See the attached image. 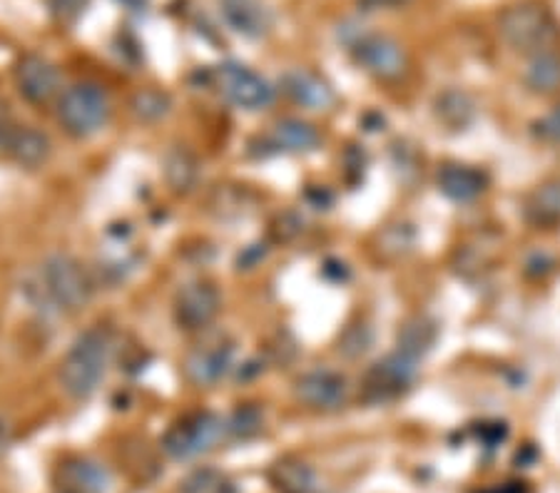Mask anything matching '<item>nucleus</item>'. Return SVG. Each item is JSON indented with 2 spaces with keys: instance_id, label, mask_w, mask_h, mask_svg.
<instances>
[{
  "instance_id": "obj_1",
  "label": "nucleus",
  "mask_w": 560,
  "mask_h": 493,
  "mask_svg": "<svg viewBox=\"0 0 560 493\" xmlns=\"http://www.w3.org/2000/svg\"><path fill=\"white\" fill-rule=\"evenodd\" d=\"M113 354V334L107 327H93L75 339L60 362V387L72 399L93 397L101 387Z\"/></svg>"
},
{
  "instance_id": "obj_2",
  "label": "nucleus",
  "mask_w": 560,
  "mask_h": 493,
  "mask_svg": "<svg viewBox=\"0 0 560 493\" xmlns=\"http://www.w3.org/2000/svg\"><path fill=\"white\" fill-rule=\"evenodd\" d=\"M499 35L503 43L523 56H538V52L558 50L560 25L538 0H521L503 8L499 15Z\"/></svg>"
},
{
  "instance_id": "obj_3",
  "label": "nucleus",
  "mask_w": 560,
  "mask_h": 493,
  "mask_svg": "<svg viewBox=\"0 0 560 493\" xmlns=\"http://www.w3.org/2000/svg\"><path fill=\"white\" fill-rule=\"evenodd\" d=\"M40 282L52 307L66 314L85 309L90 297H93V280H90L85 267L70 255H50L45 259Z\"/></svg>"
},
{
  "instance_id": "obj_4",
  "label": "nucleus",
  "mask_w": 560,
  "mask_h": 493,
  "mask_svg": "<svg viewBox=\"0 0 560 493\" xmlns=\"http://www.w3.org/2000/svg\"><path fill=\"white\" fill-rule=\"evenodd\" d=\"M205 80L224 101L234 107H242V110H267L275 103V87L269 85V80L255 73L252 68L242 66V62H220V66L207 70Z\"/></svg>"
},
{
  "instance_id": "obj_5",
  "label": "nucleus",
  "mask_w": 560,
  "mask_h": 493,
  "mask_svg": "<svg viewBox=\"0 0 560 493\" xmlns=\"http://www.w3.org/2000/svg\"><path fill=\"white\" fill-rule=\"evenodd\" d=\"M224 436H228V421L212 414V411H195V414L175 421L160 444L170 459L189 461L212 451Z\"/></svg>"
},
{
  "instance_id": "obj_6",
  "label": "nucleus",
  "mask_w": 560,
  "mask_h": 493,
  "mask_svg": "<svg viewBox=\"0 0 560 493\" xmlns=\"http://www.w3.org/2000/svg\"><path fill=\"white\" fill-rule=\"evenodd\" d=\"M110 118L107 93L95 83H78L68 87L58 101V120L72 138H90Z\"/></svg>"
},
{
  "instance_id": "obj_7",
  "label": "nucleus",
  "mask_w": 560,
  "mask_h": 493,
  "mask_svg": "<svg viewBox=\"0 0 560 493\" xmlns=\"http://www.w3.org/2000/svg\"><path fill=\"white\" fill-rule=\"evenodd\" d=\"M417 359L406 356L399 349H394L392 354L378 359V362L369 366L366 374L361 376V401L369 403V407H378V403L399 399L411 389V384L417 382Z\"/></svg>"
},
{
  "instance_id": "obj_8",
  "label": "nucleus",
  "mask_w": 560,
  "mask_h": 493,
  "mask_svg": "<svg viewBox=\"0 0 560 493\" xmlns=\"http://www.w3.org/2000/svg\"><path fill=\"white\" fill-rule=\"evenodd\" d=\"M351 58L357 66L376 78L378 83H396L406 73H409V58L399 43L382 33H366L359 35L357 40L349 45Z\"/></svg>"
},
{
  "instance_id": "obj_9",
  "label": "nucleus",
  "mask_w": 560,
  "mask_h": 493,
  "mask_svg": "<svg viewBox=\"0 0 560 493\" xmlns=\"http://www.w3.org/2000/svg\"><path fill=\"white\" fill-rule=\"evenodd\" d=\"M234 342L228 334H212L192 347L185 359V376L195 387H212L230 372Z\"/></svg>"
},
{
  "instance_id": "obj_10",
  "label": "nucleus",
  "mask_w": 560,
  "mask_h": 493,
  "mask_svg": "<svg viewBox=\"0 0 560 493\" xmlns=\"http://www.w3.org/2000/svg\"><path fill=\"white\" fill-rule=\"evenodd\" d=\"M222 297L212 282H189L175 297V321L187 331L210 327L220 314Z\"/></svg>"
},
{
  "instance_id": "obj_11",
  "label": "nucleus",
  "mask_w": 560,
  "mask_h": 493,
  "mask_svg": "<svg viewBox=\"0 0 560 493\" xmlns=\"http://www.w3.org/2000/svg\"><path fill=\"white\" fill-rule=\"evenodd\" d=\"M347 379L337 372L314 369L294 382V399L314 411H337L347 403Z\"/></svg>"
},
{
  "instance_id": "obj_12",
  "label": "nucleus",
  "mask_w": 560,
  "mask_h": 493,
  "mask_svg": "<svg viewBox=\"0 0 560 493\" xmlns=\"http://www.w3.org/2000/svg\"><path fill=\"white\" fill-rule=\"evenodd\" d=\"M15 85L25 101L33 105H45L60 93V73L48 58L28 52L15 62Z\"/></svg>"
},
{
  "instance_id": "obj_13",
  "label": "nucleus",
  "mask_w": 560,
  "mask_h": 493,
  "mask_svg": "<svg viewBox=\"0 0 560 493\" xmlns=\"http://www.w3.org/2000/svg\"><path fill=\"white\" fill-rule=\"evenodd\" d=\"M259 142L261 148L252 152V155L257 157L279 155V152H284V155H304V152L319 148L322 134L310 122L287 118L279 120L267 134H261Z\"/></svg>"
},
{
  "instance_id": "obj_14",
  "label": "nucleus",
  "mask_w": 560,
  "mask_h": 493,
  "mask_svg": "<svg viewBox=\"0 0 560 493\" xmlns=\"http://www.w3.org/2000/svg\"><path fill=\"white\" fill-rule=\"evenodd\" d=\"M58 493H105L110 489V471L88 456H68L52 471Z\"/></svg>"
},
{
  "instance_id": "obj_15",
  "label": "nucleus",
  "mask_w": 560,
  "mask_h": 493,
  "mask_svg": "<svg viewBox=\"0 0 560 493\" xmlns=\"http://www.w3.org/2000/svg\"><path fill=\"white\" fill-rule=\"evenodd\" d=\"M279 83H282V93L289 101L306 107V110H327L337 101L327 80L306 68L287 70Z\"/></svg>"
},
{
  "instance_id": "obj_16",
  "label": "nucleus",
  "mask_w": 560,
  "mask_h": 493,
  "mask_svg": "<svg viewBox=\"0 0 560 493\" xmlns=\"http://www.w3.org/2000/svg\"><path fill=\"white\" fill-rule=\"evenodd\" d=\"M495 255H499V237L491 235V232H476L456 247L454 267L460 277L474 280V277L489 272L495 262Z\"/></svg>"
},
{
  "instance_id": "obj_17",
  "label": "nucleus",
  "mask_w": 560,
  "mask_h": 493,
  "mask_svg": "<svg viewBox=\"0 0 560 493\" xmlns=\"http://www.w3.org/2000/svg\"><path fill=\"white\" fill-rule=\"evenodd\" d=\"M436 183H439V190L444 192L448 200L471 202L486 190L489 177H486L483 169H478V167L460 165V163H446V165H441Z\"/></svg>"
},
{
  "instance_id": "obj_18",
  "label": "nucleus",
  "mask_w": 560,
  "mask_h": 493,
  "mask_svg": "<svg viewBox=\"0 0 560 493\" xmlns=\"http://www.w3.org/2000/svg\"><path fill=\"white\" fill-rule=\"evenodd\" d=\"M3 148L8 150V155H11L18 165L28 167V169H35V167L48 163V157L52 152L48 134L31 128V125L5 130Z\"/></svg>"
},
{
  "instance_id": "obj_19",
  "label": "nucleus",
  "mask_w": 560,
  "mask_h": 493,
  "mask_svg": "<svg viewBox=\"0 0 560 493\" xmlns=\"http://www.w3.org/2000/svg\"><path fill=\"white\" fill-rule=\"evenodd\" d=\"M267 479L277 493H319V479L300 456H282L269 466Z\"/></svg>"
},
{
  "instance_id": "obj_20",
  "label": "nucleus",
  "mask_w": 560,
  "mask_h": 493,
  "mask_svg": "<svg viewBox=\"0 0 560 493\" xmlns=\"http://www.w3.org/2000/svg\"><path fill=\"white\" fill-rule=\"evenodd\" d=\"M224 21L247 38H265L272 31V13L259 0H220Z\"/></svg>"
},
{
  "instance_id": "obj_21",
  "label": "nucleus",
  "mask_w": 560,
  "mask_h": 493,
  "mask_svg": "<svg viewBox=\"0 0 560 493\" xmlns=\"http://www.w3.org/2000/svg\"><path fill=\"white\" fill-rule=\"evenodd\" d=\"M162 173L165 183L175 195H189L200 183V163L187 148H170L165 160H162Z\"/></svg>"
},
{
  "instance_id": "obj_22",
  "label": "nucleus",
  "mask_w": 560,
  "mask_h": 493,
  "mask_svg": "<svg viewBox=\"0 0 560 493\" xmlns=\"http://www.w3.org/2000/svg\"><path fill=\"white\" fill-rule=\"evenodd\" d=\"M436 337L439 329L429 317H411L409 321H404L399 334H396V349L421 362L436 344Z\"/></svg>"
},
{
  "instance_id": "obj_23",
  "label": "nucleus",
  "mask_w": 560,
  "mask_h": 493,
  "mask_svg": "<svg viewBox=\"0 0 560 493\" xmlns=\"http://www.w3.org/2000/svg\"><path fill=\"white\" fill-rule=\"evenodd\" d=\"M526 220L533 227H556L560 224V179L540 185L526 202Z\"/></svg>"
},
{
  "instance_id": "obj_24",
  "label": "nucleus",
  "mask_w": 560,
  "mask_h": 493,
  "mask_svg": "<svg viewBox=\"0 0 560 493\" xmlns=\"http://www.w3.org/2000/svg\"><path fill=\"white\" fill-rule=\"evenodd\" d=\"M526 85L533 93L553 95L560 90V52L548 50L533 56L526 68Z\"/></svg>"
},
{
  "instance_id": "obj_25",
  "label": "nucleus",
  "mask_w": 560,
  "mask_h": 493,
  "mask_svg": "<svg viewBox=\"0 0 560 493\" xmlns=\"http://www.w3.org/2000/svg\"><path fill=\"white\" fill-rule=\"evenodd\" d=\"M265 432V411L257 403H242L228 419V436L234 442H252Z\"/></svg>"
},
{
  "instance_id": "obj_26",
  "label": "nucleus",
  "mask_w": 560,
  "mask_h": 493,
  "mask_svg": "<svg viewBox=\"0 0 560 493\" xmlns=\"http://www.w3.org/2000/svg\"><path fill=\"white\" fill-rule=\"evenodd\" d=\"M179 493H237L234 481L220 469H195L179 483Z\"/></svg>"
},
{
  "instance_id": "obj_27",
  "label": "nucleus",
  "mask_w": 560,
  "mask_h": 493,
  "mask_svg": "<svg viewBox=\"0 0 560 493\" xmlns=\"http://www.w3.org/2000/svg\"><path fill=\"white\" fill-rule=\"evenodd\" d=\"M436 115L448 128H464L474 118L471 97L466 93H458V90H448V93H444L436 101Z\"/></svg>"
},
{
  "instance_id": "obj_28",
  "label": "nucleus",
  "mask_w": 560,
  "mask_h": 493,
  "mask_svg": "<svg viewBox=\"0 0 560 493\" xmlns=\"http://www.w3.org/2000/svg\"><path fill=\"white\" fill-rule=\"evenodd\" d=\"M130 107L132 113L138 115V120L155 122L165 118L170 107H173V101H170V95L162 93V90H140V93L132 97Z\"/></svg>"
},
{
  "instance_id": "obj_29",
  "label": "nucleus",
  "mask_w": 560,
  "mask_h": 493,
  "mask_svg": "<svg viewBox=\"0 0 560 493\" xmlns=\"http://www.w3.org/2000/svg\"><path fill=\"white\" fill-rule=\"evenodd\" d=\"M372 342H374L372 329H369L366 325H351L339 339V354L357 359V356L369 352Z\"/></svg>"
},
{
  "instance_id": "obj_30",
  "label": "nucleus",
  "mask_w": 560,
  "mask_h": 493,
  "mask_svg": "<svg viewBox=\"0 0 560 493\" xmlns=\"http://www.w3.org/2000/svg\"><path fill=\"white\" fill-rule=\"evenodd\" d=\"M382 253L386 255V257H392V259H396V257H404L406 253H409L411 249V245H413V232L406 227V224H396V227H392V230H386L382 237Z\"/></svg>"
},
{
  "instance_id": "obj_31",
  "label": "nucleus",
  "mask_w": 560,
  "mask_h": 493,
  "mask_svg": "<svg viewBox=\"0 0 560 493\" xmlns=\"http://www.w3.org/2000/svg\"><path fill=\"white\" fill-rule=\"evenodd\" d=\"M302 230H304V220L296 218L294 212H284L272 222V230H269V235H272L275 242H292Z\"/></svg>"
},
{
  "instance_id": "obj_32",
  "label": "nucleus",
  "mask_w": 560,
  "mask_h": 493,
  "mask_svg": "<svg viewBox=\"0 0 560 493\" xmlns=\"http://www.w3.org/2000/svg\"><path fill=\"white\" fill-rule=\"evenodd\" d=\"M88 3L90 0H48V8L58 23L70 25V23H75L80 15H83Z\"/></svg>"
},
{
  "instance_id": "obj_33",
  "label": "nucleus",
  "mask_w": 560,
  "mask_h": 493,
  "mask_svg": "<svg viewBox=\"0 0 560 493\" xmlns=\"http://www.w3.org/2000/svg\"><path fill=\"white\" fill-rule=\"evenodd\" d=\"M536 132L544 140L560 142V105L553 107V110H550L544 120L536 122Z\"/></svg>"
},
{
  "instance_id": "obj_34",
  "label": "nucleus",
  "mask_w": 560,
  "mask_h": 493,
  "mask_svg": "<svg viewBox=\"0 0 560 493\" xmlns=\"http://www.w3.org/2000/svg\"><path fill=\"white\" fill-rule=\"evenodd\" d=\"M267 245H249L245 253L240 255V259H237V267L240 269H252V267H257L261 259H265V255H267V249H265Z\"/></svg>"
},
{
  "instance_id": "obj_35",
  "label": "nucleus",
  "mask_w": 560,
  "mask_h": 493,
  "mask_svg": "<svg viewBox=\"0 0 560 493\" xmlns=\"http://www.w3.org/2000/svg\"><path fill=\"white\" fill-rule=\"evenodd\" d=\"M476 493H530V489H528V483H523V481H505V483H495V486L481 489Z\"/></svg>"
},
{
  "instance_id": "obj_36",
  "label": "nucleus",
  "mask_w": 560,
  "mask_h": 493,
  "mask_svg": "<svg viewBox=\"0 0 560 493\" xmlns=\"http://www.w3.org/2000/svg\"><path fill=\"white\" fill-rule=\"evenodd\" d=\"M8 446H11V429H8L3 421H0V459H3Z\"/></svg>"
},
{
  "instance_id": "obj_37",
  "label": "nucleus",
  "mask_w": 560,
  "mask_h": 493,
  "mask_svg": "<svg viewBox=\"0 0 560 493\" xmlns=\"http://www.w3.org/2000/svg\"><path fill=\"white\" fill-rule=\"evenodd\" d=\"M366 5H401L406 0H364Z\"/></svg>"
},
{
  "instance_id": "obj_38",
  "label": "nucleus",
  "mask_w": 560,
  "mask_h": 493,
  "mask_svg": "<svg viewBox=\"0 0 560 493\" xmlns=\"http://www.w3.org/2000/svg\"><path fill=\"white\" fill-rule=\"evenodd\" d=\"M3 142H5V130H0V148H3Z\"/></svg>"
}]
</instances>
